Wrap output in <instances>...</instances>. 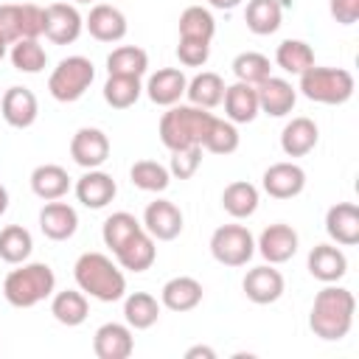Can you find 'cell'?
Segmentation results:
<instances>
[{
  "instance_id": "6da1fadb",
  "label": "cell",
  "mask_w": 359,
  "mask_h": 359,
  "mask_svg": "<svg viewBox=\"0 0 359 359\" xmlns=\"http://www.w3.org/2000/svg\"><path fill=\"white\" fill-rule=\"evenodd\" d=\"M353 311H356V300H353L351 289L325 286L317 292V297L311 303L309 328L314 331V337H320L325 342H337V339L348 337V331L353 325Z\"/></svg>"
},
{
  "instance_id": "7a4b0ae2",
  "label": "cell",
  "mask_w": 359,
  "mask_h": 359,
  "mask_svg": "<svg viewBox=\"0 0 359 359\" xmlns=\"http://www.w3.org/2000/svg\"><path fill=\"white\" fill-rule=\"evenodd\" d=\"M73 278H76V283H79V289L84 294H90V297H95L101 303H115L126 292L123 272L104 252H84V255H79V261L73 266Z\"/></svg>"
},
{
  "instance_id": "3957f363",
  "label": "cell",
  "mask_w": 359,
  "mask_h": 359,
  "mask_svg": "<svg viewBox=\"0 0 359 359\" xmlns=\"http://www.w3.org/2000/svg\"><path fill=\"white\" fill-rule=\"evenodd\" d=\"M213 118L216 115H210L202 107H194V104H185V107L180 104L177 107L174 104L160 118V140L168 151H177V149H185V146H202Z\"/></svg>"
},
{
  "instance_id": "277c9868",
  "label": "cell",
  "mask_w": 359,
  "mask_h": 359,
  "mask_svg": "<svg viewBox=\"0 0 359 359\" xmlns=\"http://www.w3.org/2000/svg\"><path fill=\"white\" fill-rule=\"evenodd\" d=\"M56 289V275L48 264H25L20 269H11L3 280V294L14 309H31L50 297Z\"/></svg>"
},
{
  "instance_id": "5b68a950",
  "label": "cell",
  "mask_w": 359,
  "mask_h": 359,
  "mask_svg": "<svg viewBox=\"0 0 359 359\" xmlns=\"http://www.w3.org/2000/svg\"><path fill=\"white\" fill-rule=\"evenodd\" d=\"M353 76L345 67H317L311 65L306 73H300V93L309 101L317 104H345L353 95Z\"/></svg>"
},
{
  "instance_id": "8992f818",
  "label": "cell",
  "mask_w": 359,
  "mask_h": 359,
  "mask_svg": "<svg viewBox=\"0 0 359 359\" xmlns=\"http://www.w3.org/2000/svg\"><path fill=\"white\" fill-rule=\"evenodd\" d=\"M93 79H95V67L87 56H67L53 67V73L48 79V90L56 101L73 104L90 90Z\"/></svg>"
},
{
  "instance_id": "52a82bcc",
  "label": "cell",
  "mask_w": 359,
  "mask_h": 359,
  "mask_svg": "<svg viewBox=\"0 0 359 359\" xmlns=\"http://www.w3.org/2000/svg\"><path fill=\"white\" fill-rule=\"evenodd\" d=\"M210 255L224 266H244L255 255V238L244 224H222L210 236Z\"/></svg>"
},
{
  "instance_id": "ba28073f",
  "label": "cell",
  "mask_w": 359,
  "mask_h": 359,
  "mask_svg": "<svg viewBox=\"0 0 359 359\" xmlns=\"http://www.w3.org/2000/svg\"><path fill=\"white\" fill-rule=\"evenodd\" d=\"M81 28H84V20H81V14H79L76 6H70V3H50L45 8V28H42V34L53 45H70V42H76L79 34H81Z\"/></svg>"
},
{
  "instance_id": "9c48e42d",
  "label": "cell",
  "mask_w": 359,
  "mask_h": 359,
  "mask_svg": "<svg viewBox=\"0 0 359 359\" xmlns=\"http://www.w3.org/2000/svg\"><path fill=\"white\" fill-rule=\"evenodd\" d=\"M143 230L157 241H171L182 233V210L168 199H154L143 210Z\"/></svg>"
},
{
  "instance_id": "30bf717a",
  "label": "cell",
  "mask_w": 359,
  "mask_h": 359,
  "mask_svg": "<svg viewBox=\"0 0 359 359\" xmlns=\"http://www.w3.org/2000/svg\"><path fill=\"white\" fill-rule=\"evenodd\" d=\"M70 157L81 168H98L109 157V137L95 126H81L70 140Z\"/></svg>"
},
{
  "instance_id": "8fae6325",
  "label": "cell",
  "mask_w": 359,
  "mask_h": 359,
  "mask_svg": "<svg viewBox=\"0 0 359 359\" xmlns=\"http://www.w3.org/2000/svg\"><path fill=\"white\" fill-rule=\"evenodd\" d=\"M0 115L14 129H28L39 115V101L28 87H8L0 98Z\"/></svg>"
},
{
  "instance_id": "7c38bea8",
  "label": "cell",
  "mask_w": 359,
  "mask_h": 359,
  "mask_svg": "<svg viewBox=\"0 0 359 359\" xmlns=\"http://www.w3.org/2000/svg\"><path fill=\"white\" fill-rule=\"evenodd\" d=\"M255 93H258V109L272 118L289 115L297 101V90L286 79H278V76H266L261 84H255Z\"/></svg>"
},
{
  "instance_id": "4fadbf2b",
  "label": "cell",
  "mask_w": 359,
  "mask_h": 359,
  "mask_svg": "<svg viewBox=\"0 0 359 359\" xmlns=\"http://www.w3.org/2000/svg\"><path fill=\"white\" fill-rule=\"evenodd\" d=\"M261 182L272 199H292L306 188V171L297 163H272Z\"/></svg>"
},
{
  "instance_id": "5bb4252c",
  "label": "cell",
  "mask_w": 359,
  "mask_h": 359,
  "mask_svg": "<svg viewBox=\"0 0 359 359\" xmlns=\"http://www.w3.org/2000/svg\"><path fill=\"white\" fill-rule=\"evenodd\" d=\"M283 275L272 266V264H264V266H255V269H250L247 275H244V280H241V289H244V294L252 300V303H258V306H266V303H275L280 294H283Z\"/></svg>"
},
{
  "instance_id": "9a60e30c",
  "label": "cell",
  "mask_w": 359,
  "mask_h": 359,
  "mask_svg": "<svg viewBox=\"0 0 359 359\" xmlns=\"http://www.w3.org/2000/svg\"><path fill=\"white\" fill-rule=\"evenodd\" d=\"M115 194H118L115 180L107 171H98V168H87V174L79 177V182H76V199L90 210L107 208L115 199Z\"/></svg>"
},
{
  "instance_id": "2e32d148",
  "label": "cell",
  "mask_w": 359,
  "mask_h": 359,
  "mask_svg": "<svg viewBox=\"0 0 359 359\" xmlns=\"http://www.w3.org/2000/svg\"><path fill=\"white\" fill-rule=\"evenodd\" d=\"M93 351L98 359H126L135 351L132 328L123 323H104L93 337Z\"/></svg>"
},
{
  "instance_id": "e0dca14e",
  "label": "cell",
  "mask_w": 359,
  "mask_h": 359,
  "mask_svg": "<svg viewBox=\"0 0 359 359\" xmlns=\"http://www.w3.org/2000/svg\"><path fill=\"white\" fill-rule=\"evenodd\" d=\"M325 233L342 247L359 244V208L353 202L331 205L325 213Z\"/></svg>"
},
{
  "instance_id": "ac0fdd59",
  "label": "cell",
  "mask_w": 359,
  "mask_h": 359,
  "mask_svg": "<svg viewBox=\"0 0 359 359\" xmlns=\"http://www.w3.org/2000/svg\"><path fill=\"white\" fill-rule=\"evenodd\" d=\"M258 252L266 258V264H286L297 252V233L289 224H269L258 236Z\"/></svg>"
},
{
  "instance_id": "d6986e66",
  "label": "cell",
  "mask_w": 359,
  "mask_h": 359,
  "mask_svg": "<svg viewBox=\"0 0 359 359\" xmlns=\"http://www.w3.org/2000/svg\"><path fill=\"white\" fill-rule=\"evenodd\" d=\"M160 303L168 311H191L202 303V283L191 275H177L163 283L160 289Z\"/></svg>"
},
{
  "instance_id": "ffe728a7",
  "label": "cell",
  "mask_w": 359,
  "mask_h": 359,
  "mask_svg": "<svg viewBox=\"0 0 359 359\" xmlns=\"http://www.w3.org/2000/svg\"><path fill=\"white\" fill-rule=\"evenodd\" d=\"M79 227V216L67 202H48L39 210V230L50 238V241H67Z\"/></svg>"
},
{
  "instance_id": "44dd1931",
  "label": "cell",
  "mask_w": 359,
  "mask_h": 359,
  "mask_svg": "<svg viewBox=\"0 0 359 359\" xmlns=\"http://www.w3.org/2000/svg\"><path fill=\"white\" fill-rule=\"evenodd\" d=\"M185 87H188V79L182 70L177 67H163L157 73H151L149 84H146V93L149 98L157 104V107H174L182 95H185Z\"/></svg>"
},
{
  "instance_id": "7402d4cb",
  "label": "cell",
  "mask_w": 359,
  "mask_h": 359,
  "mask_svg": "<svg viewBox=\"0 0 359 359\" xmlns=\"http://www.w3.org/2000/svg\"><path fill=\"white\" fill-rule=\"evenodd\" d=\"M317 137H320L317 123L311 118L300 115V118H292L283 126V132H280V149H283L286 157H306L317 146Z\"/></svg>"
},
{
  "instance_id": "603a6c76",
  "label": "cell",
  "mask_w": 359,
  "mask_h": 359,
  "mask_svg": "<svg viewBox=\"0 0 359 359\" xmlns=\"http://www.w3.org/2000/svg\"><path fill=\"white\" fill-rule=\"evenodd\" d=\"M309 272L323 283H337L348 272V258L334 244H317L309 252Z\"/></svg>"
},
{
  "instance_id": "cb8c5ba5",
  "label": "cell",
  "mask_w": 359,
  "mask_h": 359,
  "mask_svg": "<svg viewBox=\"0 0 359 359\" xmlns=\"http://www.w3.org/2000/svg\"><path fill=\"white\" fill-rule=\"evenodd\" d=\"M84 25H87L90 36H95L98 42H118V39L126 36V17H123V11H118L115 6H107V3L95 6L90 11V17L84 20Z\"/></svg>"
},
{
  "instance_id": "d4e9b609",
  "label": "cell",
  "mask_w": 359,
  "mask_h": 359,
  "mask_svg": "<svg viewBox=\"0 0 359 359\" xmlns=\"http://www.w3.org/2000/svg\"><path fill=\"white\" fill-rule=\"evenodd\" d=\"M224 112H227V121L230 123H250L255 121V115L261 112L258 109V93L252 84H244V81H236L230 87H224Z\"/></svg>"
},
{
  "instance_id": "484cf974",
  "label": "cell",
  "mask_w": 359,
  "mask_h": 359,
  "mask_svg": "<svg viewBox=\"0 0 359 359\" xmlns=\"http://www.w3.org/2000/svg\"><path fill=\"white\" fill-rule=\"evenodd\" d=\"M31 191L45 199V202H53V199H62L67 191H70V174L56 165V163H45V165H36L31 171Z\"/></svg>"
},
{
  "instance_id": "4316f807",
  "label": "cell",
  "mask_w": 359,
  "mask_h": 359,
  "mask_svg": "<svg viewBox=\"0 0 359 359\" xmlns=\"http://www.w3.org/2000/svg\"><path fill=\"white\" fill-rule=\"evenodd\" d=\"M115 258H118V264H121L123 269H129V272H146V269L154 264V258H157L154 238H151L146 230H140V233H135V236L115 252Z\"/></svg>"
},
{
  "instance_id": "83f0119b",
  "label": "cell",
  "mask_w": 359,
  "mask_h": 359,
  "mask_svg": "<svg viewBox=\"0 0 359 359\" xmlns=\"http://www.w3.org/2000/svg\"><path fill=\"white\" fill-rule=\"evenodd\" d=\"M50 314H53L56 323H62V325H67V328L81 325V323L87 320V314H90V306H87L84 292H81V289H79V292H76V289L56 292L53 300H50Z\"/></svg>"
},
{
  "instance_id": "f1b7e54d",
  "label": "cell",
  "mask_w": 359,
  "mask_h": 359,
  "mask_svg": "<svg viewBox=\"0 0 359 359\" xmlns=\"http://www.w3.org/2000/svg\"><path fill=\"white\" fill-rule=\"evenodd\" d=\"M280 20H283V6L280 0H250L247 3V11H244V22L252 34L258 36H266V34H275L280 28Z\"/></svg>"
},
{
  "instance_id": "f546056e",
  "label": "cell",
  "mask_w": 359,
  "mask_h": 359,
  "mask_svg": "<svg viewBox=\"0 0 359 359\" xmlns=\"http://www.w3.org/2000/svg\"><path fill=\"white\" fill-rule=\"evenodd\" d=\"M185 95H188V101H191L194 107L213 109V107H219L222 98H224V81H222L219 73L205 70V73H199V76H194V79L188 81Z\"/></svg>"
},
{
  "instance_id": "4dcf8cb0",
  "label": "cell",
  "mask_w": 359,
  "mask_h": 359,
  "mask_svg": "<svg viewBox=\"0 0 359 359\" xmlns=\"http://www.w3.org/2000/svg\"><path fill=\"white\" fill-rule=\"evenodd\" d=\"M160 317V303L154 294L149 292H132L126 300H123V320L129 328L135 331H143V328H151Z\"/></svg>"
},
{
  "instance_id": "1f68e13d",
  "label": "cell",
  "mask_w": 359,
  "mask_h": 359,
  "mask_svg": "<svg viewBox=\"0 0 359 359\" xmlns=\"http://www.w3.org/2000/svg\"><path fill=\"white\" fill-rule=\"evenodd\" d=\"M222 208L233 216V219H247L258 210V188L247 180H236L224 188L222 194Z\"/></svg>"
},
{
  "instance_id": "d6a6232c",
  "label": "cell",
  "mask_w": 359,
  "mask_h": 359,
  "mask_svg": "<svg viewBox=\"0 0 359 359\" xmlns=\"http://www.w3.org/2000/svg\"><path fill=\"white\" fill-rule=\"evenodd\" d=\"M149 67V53L137 45H121L107 56L109 76H143Z\"/></svg>"
},
{
  "instance_id": "836d02e7",
  "label": "cell",
  "mask_w": 359,
  "mask_h": 359,
  "mask_svg": "<svg viewBox=\"0 0 359 359\" xmlns=\"http://www.w3.org/2000/svg\"><path fill=\"white\" fill-rule=\"evenodd\" d=\"M216 34V20L208 8L202 6H188L180 14V39H196V42H210Z\"/></svg>"
},
{
  "instance_id": "e575fe53",
  "label": "cell",
  "mask_w": 359,
  "mask_h": 359,
  "mask_svg": "<svg viewBox=\"0 0 359 359\" xmlns=\"http://www.w3.org/2000/svg\"><path fill=\"white\" fill-rule=\"evenodd\" d=\"M275 62H278L280 70L300 76L314 65V50L303 39H283L278 45V50H275Z\"/></svg>"
},
{
  "instance_id": "d590c367",
  "label": "cell",
  "mask_w": 359,
  "mask_h": 359,
  "mask_svg": "<svg viewBox=\"0 0 359 359\" xmlns=\"http://www.w3.org/2000/svg\"><path fill=\"white\" fill-rule=\"evenodd\" d=\"M143 230V224L132 216V213H126V210H118V213H112V216H107V222H104V227H101V238H104V244L112 250V252H118L135 233H140Z\"/></svg>"
},
{
  "instance_id": "8d00e7d4",
  "label": "cell",
  "mask_w": 359,
  "mask_h": 359,
  "mask_svg": "<svg viewBox=\"0 0 359 359\" xmlns=\"http://www.w3.org/2000/svg\"><path fill=\"white\" fill-rule=\"evenodd\" d=\"M34 250V238L25 227L8 224L0 230V258L6 264H22Z\"/></svg>"
},
{
  "instance_id": "74e56055",
  "label": "cell",
  "mask_w": 359,
  "mask_h": 359,
  "mask_svg": "<svg viewBox=\"0 0 359 359\" xmlns=\"http://www.w3.org/2000/svg\"><path fill=\"white\" fill-rule=\"evenodd\" d=\"M143 87L137 76H109L104 84V101L112 109H129L140 98Z\"/></svg>"
},
{
  "instance_id": "f35d334b",
  "label": "cell",
  "mask_w": 359,
  "mask_h": 359,
  "mask_svg": "<svg viewBox=\"0 0 359 359\" xmlns=\"http://www.w3.org/2000/svg\"><path fill=\"white\" fill-rule=\"evenodd\" d=\"M129 177H132V182H135L140 191H154V194H157V191H165L168 182H171L168 168H165L163 163H157V160H137V163L132 165Z\"/></svg>"
},
{
  "instance_id": "ab89813d",
  "label": "cell",
  "mask_w": 359,
  "mask_h": 359,
  "mask_svg": "<svg viewBox=\"0 0 359 359\" xmlns=\"http://www.w3.org/2000/svg\"><path fill=\"white\" fill-rule=\"evenodd\" d=\"M11 65L20 73H39L48 65V53L39 39H17L11 45Z\"/></svg>"
},
{
  "instance_id": "60d3db41",
  "label": "cell",
  "mask_w": 359,
  "mask_h": 359,
  "mask_svg": "<svg viewBox=\"0 0 359 359\" xmlns=\"http://www.w3.org/2000/svg\"><path fill=\"white\" fill-rule=\"evenodd\" d=\"M269 70H272V65H269V59L264 56V53H258V50H244V53H238L236 59H233V73H236V79L238 81H244V84H261L266 76H269Z\"/></svg>"
},
{
  "instance_id": "b9f144b4",
  "label": "cell",
  "mask_w": 359,
  "mask_h": 359,
  "mask_svg": "<svg viewBox=\"0 0 359 359\" xmlns=\"http://www.w3.org/2000/svg\"><path fill=\"white\" fill-rule=\"evenodd\" d=\"M202 149H208L210 154H233L238 149V129L236 123L230 121H222V118H213L205 140H202Z\"/></svg>"
},
{
  "instance_id": "7bdbcfd3",
  "label": "cell",
  "mask_w": 359,
  "mask_h": 359,
  "mask_svg": "<svg viewBox=\"0 0 359 359\" xmlns=\"http://www.w3.org/2000/svg\"><path fill=\"white\" fill-rule=\"evenodd\" d=\"M0 39L6 45H14L17 39H25L22 3H3L0 6Z\"/></svg>"
},
{
  "instance_id": "ee69618b",
  "label": "cell",
  "mask_w": 359,
  "mask_h": 359,
  "mask_svg": "<svg viewBox=\"0 0 359 359\" xmlns=\"http://www.w3.org/2000/svg\"><path fill=\"white\" fill-rule=\"evenodd\" d=\"M202 163V146H185V149H177L171 151V163H168V174L177 177V180H191L196 174Z\"/></svg>"
},
{
  "instance_id": "f6af8a7d",
  "label": "cell",
  "mask_w": 359,
  "mask_h": 359,
  "mask_svg": "<svg viewBox=\"0 0 359 359\" xmlns=\"http://www.w3.org/2000/svg\"><path fill=\"white\" fill-rule=\"evenodd\" d=\"M210 56V42H196V39H180L177 45V59L185 67H202Z\"/></svg>"
},
{
  "instance_id": "bcb514c9",
  "label": "cell",
  "mask_w": 359,
  "mask_h": 359,
  "mask_svg": "<svg viewBox=\"0 0 359 359\" xmlns=\"http://www.w3.org/2000/svg\"><path fill=\"white\" fill-rule=\"evenodd\" d=\"M328 8L339 25H353L359 20V0H331Z\"/></svg>"
},
{
  "instance_id": "7dc6e473",
  "label": "cell",
  "mask_w": 359,
  "mask_h": 359,
  "mask_svg": "<svg viewBox=\"0 0 359 359\" xmlns=\"http://www.w3.org/2000/svg\"><path fill=\"white\" fill-rule=\"evenodd\" d=\"M216 359V351L213 348H208V345H194V348H188L185 351V359Z\"/></svg>"
},
{
  "instance_id": "c3c4849f",
  "label": "cell",
  "mask_w": 359,
  "mask_h": 359,
  "mask_svg": "<svg viewBox=\"0 0 359 359\" xmlns=\"http://www.w3.org/2000/svg\"><path fill=\"white\" fill-rule=\"evenodd\" d=\"M213 8H222V11H230V8H236L241 0H208Z\"/></svg>"
},
{
  "instance_id": "681fc988",
  "label": "cell",
  "mask_w": 359,
  "mask_h": 359,
  "mask_svg": "<svg viewBox=\"0 0 359 359\" xmlns=\"http://www.w3.org/2000/svg\"><path fill=\"white\" fill-rule=\"evenodd\" d=\"M6 210H8V191L0 185V216H3Z\"/></svg>"
},
{
  "instance_id": "f907efd6",
  "label": "cell",
  "mask_w": 359,
  "mask_h": 359,
  "mask_svg": "<svg viewBox=\"0 0 359 359\" xmlns=\"http://www.w3.org/2000/svg\"><path fill=\"white\" fill-rule=\"evenodd\" d=\"M3 56H6V42L0 39V62H3Z\"/></svg>"
},
{
  "instance_id": "816d5d0a",
  "label": "cell",
  "mask_w": 359,
  "mask_h": 359,
  "mask_svg": "<svg viewBox=\"0 0 359 359\" xmlns=\"http://www.w3.org/2000/svg\"><path fill=\"white\" fill-rule=\"evenodd\" d=\"M76 3H90V0H76Z\"/></svg>"
}]
</instances>
